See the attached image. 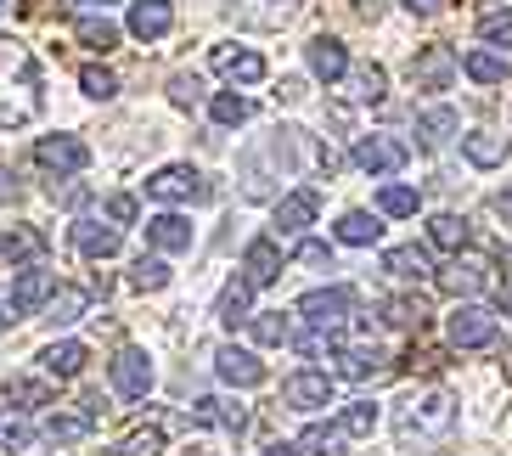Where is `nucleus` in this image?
<instances>
[{
  "label": "nucleus",
  "instance_id": "f257e3e1",
  "mask_svg": "<svg viewBox=\"0 0 512 456\" xmlns=\"http://www.w3.org/2000/svg\"><path fill=\"white\" fill-rule=\"evenodd\" d=\"M46 107L40 96V62L23 40H0V130L29 124Z\"/></svg>",
  "mask_w": 512,
  "mask_h": 456
},
{
  "label": "nucleus",
  "instance_id": "f03ea898",
  "mask_svg": "<svg viewBox=\"0 0 512 456\" xmlns=\"http://www.w3.org/2000/svg\"><path fill=\"white\" fill-rule=\"evenodd\" d=\"M456 428V400L445 389H422L406 406L394 411V434H400V451H428V445H445Z\"/></svg>",
  "mask_w": 512,
  "mask_h": 456
},
{
  "label": "nucleus",
  "instance_id": "7ed1b4c3",
  "mask_svg": "<svg viewBox=\"0 0 512 456\" xmlns=\"http://www.w3.org/2000/svg\"><path fill=\"white\" fill-rule=\"evenodd\" d=\"M57 288V276L46 271V265H29V271H17V282H12V293L0 299V310H6V321H23V316H34L40 304H46V293Z\"/></svg>",
  "mask_w": 512,
  "mask_h": 456
},
{
  "label": "nucleus",
  "instance_id": "20e7f679",
  "mask_svg": "<svg viewBox=\"0 0 512 456\" xmlns=\"http://www.w3.org/2000/svg\"><path fill=\"white\" fill-rule=\"evenodd\" d=\"M445 338H451V350H490V344H496V316H490L484 304H462V310L445 321Z\"/></svg>",
  "mask_w": 512,
  "mask_h": 456
},
{
  "label": "nucleus",
  "instance_id": "39448f33",
  "mask_svg": "<svg viewBox=\"0 0 512 456\" xmlns=\"http://www.w3.org/2000/svg\"><path fill=\"white\" fill-rule=\"evenodd\" d=\"M147 198H158V203H197V198H209V186H203V175H197L192 164H164L158 175H147Z\"/></svg>",
  "mask_w": 512,
  "mask_h": 456
},
{
  "label": "nucleus",
  "instance_id": "423d86ee",
  "mask_svg": "<svg viewBox=\"0 0 512 456\" xmlns=\"http://www.w3.org/2000/svg\"><path fill=\"white\" fill-rule=\"evenodd\" d=\"M349 304H355V293L349 288H316V293H304L299 299V316L316 327V333H338L349 316Z\"/></svg>",
  "mask_w": 512,
  "mask_h": 456
},
{
  "label": "nucleus",
  "instance_id": "0eeeda50",
  "mask_svg": "<svg viewBox=\"0 0 512 456\" xmlns=\"http://www.w3.org/2000/svg\"><path fill=\"white\" fill-rule=\"evenodd\" d=\"M34 164L51 169V175H79V169L91 164V147L79 136H40L34 141Z\"/></svg>",
  "mask_w": 512,
  "mask_h": 456
},
{
  "label": "nucleus",
  "instance_id": "6e6552de",
  "mask_svg": "<svg viewBox=\"0 0 512 456\" xmlns=\"http://www.w3.org/2000/svg\"><path fill=\"white\" fill-rule=\"evenodd\" d=\"M411 147L394 136H355V169L366 175H394V169H406Z\"/></svg>",
  "mask_w": 512,
  "mask_h": 456
},
{
  "label": "nucleus",
  "instance_id": "1a4fd4ad",
  "mask_svg": "<svg viewBox=\"0 0 512 456\" xmlns=\"http://www.w3.org/2000/svg\"><path fill=\"white\" fill-rule=\"evenodd\" d=\"M456 79V51L451 46H422L417 57H411V85L417 91H451Z\"/></svg>",
  "mask_w": 512,
  "mask_h": 456
},
{
  "label": "nucleus",
  "instance_id": "9d476101",
  "mask_svg": "<svg viewBox=\"0 0 512 456\" xmlns=\"http://www.w3.org/2000/svg\"><path fill=\"white\" fill-rule=\"evenodd\" d=\"M107 372H113V389H119L124 400H141L152 389V361H147V350H136V344H124Z\"/></svg>",
  "mask_w": 512,
  "mask_h": 456
},
{
  "label": "nucleus",
  "instance_id": "9b49d317",
  "mask_svg": "<svg viewBox=\"0 0 512 456\" xmlns=\"http://www.w3.org/2000/svg\"><path fill=\"white\" fill-rule=\"evenodd\" d=\"M242 282L248 288H271V282H282V248H276V237H254V243L242 248Z\"/></svg>",
  "mask_w": 512,
  "mask_h": 456
},
{
  "label": "nucleus",
  "instance_id": "f8f14e48",
  "mask_svg": "<svg viewBox=\"0 0 512 456\" xmlns=\"http://www.w3.org/2000/svg\"><path fill=\"white\" fill-rule=\"evenodd\" d=\"M214 74L231 79V85H259L271 68H265V57L248 51V46H214Z\"/></svg>",
  "mask_w": 512,
  "mask_h": 456
},
{
  "label": "nucleus",
  "instance_id": "ddd939ff",
  "mask_svg": "<svg viewBox=\"0 0 512 456\" xmlns=\"http://www.w3.org/2000/svg\"><path fill=\"white\" fill-rule=\"evenodd\" d=\"M282 400L293 411H321V406H332V378L304 366V372H293V378L282 383Z\"/></svg>",
  "mask_w": 512,
  "mask_h": 456
},
{
  "label": "nucleus",
  "instance_id": "4468645a",
  "mask_svg": "<svg viewBox=\"0 0 512 456\" xmlns=\"http://www.w3.org/2000/svg\"><path fill=\"white\" fill-rule=\"evenodd\" d=\"M214 372L231 383V389H254V383H265V361L248 350H237V344H220L214 350Z\"/></svg>",
  "mask_w": 512,
  "mask_h": 456
},
{
  "label": "nucleus",
  "instance_id": "2eb2a0df",
  "mask_svg": "<svg viewBox=\"0 0 512 456\" xmlns=\"http://www.w3.org/2000/svg\"><path fill=\"white\" fill-rule=\"evenodd\" d=\"M299 12V0H231V17L242 29H282Z\"/></svg>",
  "mask_w": 512,
  "mask_h": 456
},
{
  "label": "nucleus",
  "instance_id": "dca6fc26",
  "mask_svg": "<svg viewBox=\"0 0 512 456\" xmlns=\"http://www.w3.org/2000/svg\"><path fill=\"white\" fill-rule=\"evenodd\" d=\"M169 29H175V6H169V0H136V6H130V34H136L141 46L164 40Z\"/></svg>",
  "mask_w": 512,
  "mask_h": 456
},
{
  "label": "nucleus",
  "instance_id": "f3484780",
  "mask_svg": "<svg viewBox=\"0 0 512 456\" xmlns=\"http://www.w3.org/2000/svg\"><path fill=\"white\" fill-rule=\"evenodd\" d=\"M68 237H74V248L85 259H113L119 254V226H102V220H74Z\"/></svg>",
  "mask_w": 512,
  "mask_h": 456
},
{
  "label": "nucleus",
  "instance_id": "a211bd4d",
  "mask_svg": "<svg viewBox=\"0 0 512 456\" xmlns=\"http://www.w3.org/2000/svg\"><path fill=\"white\" fill-rule=\"evenodd\" d=\"M310 74L316 79H327V85H338V79L349 74V51H344V40H332V34H316L310 40Z\"/></svg>",
  "mask_w": 512,
  "mask_h": 456
},
{
  "label": "nucleus",
  "instance_id": "6ab92c4d",
  "mask_svg": "<svg viewBox=\"0 0 512 456\" xmlns=\"http://www.w3.org/2000/svg\"><path fill=\"white\" fill-rule=\"evenodd\" d=\"M316 214H321V198L310 192V186H299V192H287V198L276 203V231H304V226H316Z\"/></svg>",
  "mask_w": 512,
  "mask_h": 456
},
{
  "label": "nucleus",
  "instance_id": "aec40b11",
  "mask_svg": "<svg viewBox=\"0 0 512 456\" xmlns=\"http://www.w3.org/2000/svg\"><path fill=\"white\" fill-rule=\"evenodd\" d=\"M147 243L164 248V254H186V248H192V220H181V214H152Z\"/></svg>",
  "mask_w": 512,
  "mask_h": 456
},
{
  "label": "nucleus",
  "instance_id": "412c9836",
  "mask_svg": "<svg viewBox=\"0 0 512 456\" xmlns=\"http://www.w3.org/2000/svg\"><path fill=\"white\" fill-rule=\"evenodd\" d=\"M46 254V231L34 226H12L6 237H0V259H12V265H29V259Z\"/></svg>",
  "mask_w": 512,
  "mask_h": 456
},
{
  "label": "nucleus",
  "instance_id": "4be33fe9",
  "mask_svg": "<svg viewBox=\"0 0 512 456\" xmlns=\"http://www.w3.org/2000/svg\"><path fill=\"white\" fill-rule=\"evenodd\" d=\"M40 361H46L51 378H79V372H85V361H91V350H85V344H74V338H62V344H46V355H40Z\"/></svg>",
  "mask_w": 512,
  "mask_h": 456
},
{
  "label": "nucleus",
  "instance_id": "5701e85b",
  "mask_svg": "<svg viewBox=\"0 0 512 456\" xmlns=\"http://www.w3.org/2000/svg\"><path fill=\"white\" fill-rule=\"evenodd\" d=\"M91 428H96L91 411H51V417H46V440L51 445H79Z\"/></svg>",
  "mask_w": 512,
  "mask_h": 456
},
{
  "label": "nucleus",
  "instance_id": "b1692460",
  "mask_svg": "<svg viewBox=\"0 0 512 456\" xmlns=\"http://www.w3.org/2000/svg\"><path fill=\"white\" fill-rule=\"evenodd\" d=\"M462 152H467V164L496 169V164H507V136H490V130H467V136H462Z\"/></svg>",
  "mask_w": 512,
  "mask_h": 456
},
{
  "label": "nucleus",
  "instance_id": "393cba45",
  "mask_svg": "<svg viewBox=\"0 0 512 456\" xmlns=\"http://www.w3.org/2000/svg\"><path fill=\"white\" fill-rule=\"evenodd\" d=\"M85 310H91V293L85 288H51L46 293V316L57 321V327H74Z\"/></svg>",
  "mask_w": 512,
  "mask_h": 456
},
{
  "label": "nucleus",
  "instance_id": "a878e982",
  "mask_svg": "<svg viewBox=\"0 0 512 456\" xmlns=\"http://www.w3.org/2000/svg\"><path fill=\"white\" fill-rule=\"evenodd\" d=\"M467 237H473V231H467L462 214H434V220H428V243H434L439 254H462Z\"/></svg>",
  "mask_w": 512,
  "mask_h": 456
},
{
  "label": "nucleus",
  "instance_id": "bb28decb",
  "mask_svg": "<svg viewBox=\"0 0 512 456\" xmlns=\"http://www.w3.org/2000/svg\"><path fill=\"white\" fill-rule=\"evenodd\" d=\"M417 136H422V147H445L451 136H462V119H456L451 107H428L417 119Z\"/></svg>",
  "mask_w": 512,
  "mask_h": 456
},
{
  "label": "nucleus",
  "instance_id": "cd10ccee",
  "mask_svg": "<svg viewBox=\"0 0 512 456\" xmlns=\"http://www.w3.org/2000/svg\"><path fill=\"white\" fill-rule=\"evenodd\" d=\"M439 288H445V293H456V299H473V293L484 288V271L473 265V259H451V265L439 271Z\"/></svg>",
  "mask_w": 512,
  "mask_h": 456
},
{
  "label": "nucleus",
  "instance_id": "c85d7f7f",
  "mask_svg": "<svg viewBox=\"0 0 512 456\" xmlns=\"http://www.w3.org/2000/svg\"><path fill=\"white\" fill-rule=\"evenodd\" d=\"M462 74L473 79V85H507V57H496V51H467L462 57Z\"/></svg>",
  "mask_w": 512,
  "mask_h": 456
},
{
  "label": "nucleus",
  "instance_id": "c756f323",
  "mask_svg": "<svg viewBox=\"0 0 512 456\" xmlns=\"http://www.w3.org/2000/svg\"><path fill=\"white\" fill-rule=\"evenodd\" d=\"M214 316L226 321V327H242V321L254 316V288H248V282H226V293H220V304H214Z\"/></svg>",
  "mask_w": 512,
  "mask_h": 456
},
{
  "label": "nucleus",
  "instance_id": "7c9ffc66",
  "mask_svg": "<svg viewBox=\"0 0 512 456\" xmlns=\"http://www.w3.org/2000/svg\"><path fill=\"white\" fill-rule=\"evenodd\" d=\"M377 237H383V226H377V214H366V209H349L344 220H338V243H349V248H372Z\"/></svg>",
  "mask_w": 512,
  "mask_h": 456
},
{
  "label": "nucleus",
  "instance_id": "2f4dec72",
  "mask_svg": "<svg viewBox=\"0 0 512 456\" xmlns=\"http://www.w3.org/2000/svg\"><path fill=\"white\" fill-rule=\"evenodd\" d=\"M383 271H389L394 282H422V276H428V254H422V248H389V254H383Z\"/></svg>",
  "mask_w": 512,
  "mask_h": 456
},
{
  "label": "nucleus",
  "instance_id": "473e14b6",
  "mask_svg": "<svg viewBox=\"0 0 512 456\" xmlns=\"http://www.w3.org/2000/svg\"><path fill=\"white\" fill-rule=\"evenodd\" d=\"M344 428L338 423H310L304 428V440H299V451H310V456H344Z\"/></svg>",
  "mask_w": 512,
  "mask_h": 456
},
{
  "label": "nucleus",
  "instance_id": "72a5a7b5",
  "mask_svg": "<svg viewBox=\"0 0 512 456\" xmlns=\"http://www.w3.org/2000/svg\"><path fill=\"white\" fill-rule=\"evenodd\" d=\"M327 355L338 361V378H355V383H361V378H372V372H377V361H383L377 350H344V344H332Z\"/></svg>",
  "mask_w": 512,
  "mask_h": 456
},
{
  "label": "nucleus",
  "instance_id": "f704fd0d",
  "mask_svg": "<svg viewBox=\"0 0 512 456\" xmlns=\"http://www.w3.org/2000/svg\"><path fill=\"white\" fill-rule=\"evenodd\" d=\"M74 34H79V46H85V51H102V57L119 46V29H113L107 17H79V29H74Z\"/></svg>",
  "mask_w": 512,
  "mask_h": 456
},
{
  "label": "nucleus",
  "instance_id": "c9c22d12",
  "mask_svg": "<svg viewBox=\"0 0 512 456\" xmlns=\"http://www.w3.org/2000/svg\"><path fill=\"white\" fill-rule=\"evenodd\" d=\"M130 288H136V293H164L169 288V265H164V259L141 254L136 265H130Z\"/></svg>",
  "mask_w": 512,
  "mask_h": 456
},
{
  "label": "nucleus",
  "instance_id": "e433bc0d",
  "mask_svg": "<svg viewBox=\"0 0 512 456\" xmlns=\"http://www.w3.org/2000/svg\"><path fill=\"white\" fill-rule=\"evenodd\" d=\"M209 113H214V124H220V130H237V124H248V113H254V107H248V96L220 91V96L209 102Z\"/></svg>",
  "mask_w": 512,
  "mask_h": 456
},
{
  "label": "nucleus",
  "instance_id": "4c0bfd02",
  "mask_svg": "<svg viewBox=\"0 0 512 456\" xmlns=\"http://www.w3.org/2000/svg\"><path fill=\"white\" fill-rule=\"evenodd\" d=\"M338 428H344L349 440H366V434L377 428V406H372V400H349L344 417H338Z\"/></svg>",
  "mask_w": 512,
  "mask_h": 456
},
{
  "label": "nucleus",
  "instance_id": "58836bf2",
  "mask_svg": "<svg viewBox=\"0 0 512 456\" xmlns=\"http://www.w3.org/2000/svg\"><path fill=\"white\" fill-rule=\"evenodd\" d=\"M377 209H383V214H394V220H406V214H417V186L389 181L383 192H377Z\"/></svg>",
  "mask_w": 512,
  "mask_h": 456
},
{
  "label": "nucleus",
  "instance_id": "ea45409f",
  "mask_svg": "<svg viewBox=\"0 0 512 456\" xmlns=\"http://www.w3.org/2000/svg\"><path fill=\"white\" fill-rule=\"evenodd\" d=\"M6 400H12V406H51V383L12 378V383H6Z\"/></svg>",
  "mask_w": 512,
  "mask_h": 456
},
{
  "label": "nucleus",
  "instance_id": "a19ab883",
  "mask_svg": "<svg viewBox=\"0 0 512 456\" xmlns=\"http://www.w3.org/2000/svg\"><path fill=\"white\" fill-rule=\"evenodd\" d=\"M79 91L91 96V102H107V96H119V74L113 68H85L79 74Z\"/></svg>",
  "mask_w": 512,
  "mask_h": 456
},
{
  "label": "nucleus",
  "instance_id": "79ce46f5",
  "mask_svg": "<svg viewBox=\"0 0 512 456\" xmlns=\"http://www.w3.org/2000/svg\"><path fill=\"white\" fill-rule=\"evenodd\" d=\"M355 96H361V102H383V96H389V68L366 62L361 74H355Z\"/></svg>",
  "mask_w": 512,
  "mask_h": 456
},
{
  "label": "nucleus",
  "instance_id": "37998d69",
  "mask_svg": "<svg viewBox=\"0 0 512 456\" xmlns=\"http://www.w3.org/2000/svg\"><path fill=\"white\" fill-rule=\"evenodd\" d=\"M34 428L17 417V411H0V451H29Z\"/></svg>",
  "mask_w": 512,
  "mask_h": 456
},
{
  "label": "nucleus",
  "instance_id": "c03bdc74",
  "mask_svg": "<svg viewBox=\"0 0 512 456\" xmlns=\"http://www.w3.org/2000/svg\"><path fill=\"white\" fill-rule=\"evenodd\" d=\"M248 327H254L259 344H287V316L282 310H259V316H248Z\"/></svg>",
  "mask_w": 512,
  "mask_h": 456
},
{
  "label": "nucleus",
  "instance_id": "a18cd8bd",
  "mask_svg": "<svg viewBox=\"0 0 512 456\" xmlns=\"http://www.w3.org/2000/svg\"><path fill=\"white\" fill-rule=\"evenodd\" d=\"M158 451H164V428L152 423V428H136V434H130L113 456H158Z\"/></svg>",
  "mask_w": 512,
  "mask_h": 456
},
{
  "label": "nucleus",
  "instance_id": "49530a36",
  "mask_svg": "<svg viewBox=\"0 0 512 456\" xmlns=\"http://www.w3.org/2000/svg\"><path fill=\"white\" fill-rule=\"evenodd\" d=\"M479 40L484 46H512V12H484L479 17Z\"/></svg>",
  "mask_w": 512,
  "mask_h": 456
},
{
  "label": "nucleus",
  "instance_id": "de8ad7c7",
  "mask_svg": "<svg viewBox=\"0 0 512 456\" xmlns=\"http://www.w3.org/2000/svg\"><path fill=\"white\" fill-rule=\"evenodd\" d=\"M383 321L389 327H422V304L417 299H383Z\"/></svg>",
  "mask_w": 512,
  "mask_h": 456
},
{
  "label": "nucleus",
  "instance_id": "09e8293b",
  "mask_svg": "<svg viewBox=\"0 0 512 456\" xmlns=\"http://www.w3.org/2000/svg\"><path fill=\"white\" fill-rule=\"evenodd\" d=\"M169 102H175V107H197V102H203V79H197V74H175V79H169Z\"/></svg>",
  "mask_w": 512,
  "mask_h": 456
},
{
  "label": "nucleus",
  "instance_id": "8fccbe9b",
  "mask_svg": "<svg viewBox=\"0 0 512 456\" xmlns=\"http://www.w3.org/2000/svg\"><path fill=\"white\" fill-rule=\"evenodd\" d=\"M107 220H113V226H136V198H130V192H113V198H107Z\"/></svg>",
  "mask_w": 512,
  "mask_h": 456
},
{
  "label": "nucleus",
  "instance_id": "3c124183",
  "mask_svg": "<svg viewBox=\"0 0 512 456\" xmlns=\"http://www.w3.org/2000/svg\"><path fill=\"white\" fill-rule=\"evenodd\" d=\"M299 265H310V271H332V248L327 243H299Z\"/></svg>",
  "mask_w": 512,
  "mask_h": 456
},
{
  "label": "nucleus",
  "instance_id": "603ef678",
  "mask_svg": "<svg viewBox=\"0 0 512 456\" xmlns=\"http://www.w3.org/2000/svg\"><path fill=\"white\" fill-rule=\"evenodd\" d=\"M445 0H406V12H417V17H434Z\"/></svg>",
  "mask_w": 512,
  "mask_h": 456
},
{
  "label": "nucleus",
  "instance_id": "864d4df0",
  "mask_svg": "<svg viewBox=\"0 0 512 456\" xmlns=\"http://www.w3.org/2000/svg\"><path fill=\"white\" fill-rule=\"evenodd\" d=\"M6 198H17V175H12V169H0V203H6Z\"/></svg>",
  "mask_w": 512,
  "mask_h": 456
},
{
  "label": "nucleus",
  "instance_id": "5fc2aeb1",
  "mask_svg": "<svg viewBox=\"0 0 512 456\" xmlns=\"http://www.w3.org/2000/svg\"><path fill=\"white\" fill-rule=\"evenodd\" d=\"M496 214H507V220H512V186H501V192H496Z\"/></svg>",
  "mask_w": 512,
  "mask_h": 456
},
{
  "label": "nucleus",
  "instance_id": "6e6d98bb",
  "mask_svg": "<svg viewBox=\"0 0 512 456\" xmlns=\"http://www.w3.org/2000/svg\"><path fill=\"white\" fill-rule=\"evenodd\" d=\"M265 456H304V451H299V445H271Z\"/></svg>",
  "mask_w": 512,
  "mask_h": 456
},
{
  "label": "nucleus",
  "instance_id": "4d7b16f0",
  "mask_svg": "<svg viewBox=\"0 0 512 456\" xmlns=\"http://www.w3.org/2000/svg\"><path fill=\"white\" fill-rule=\"evenodd\" d=\"M501 316H507V321H512V288H507V293H501Z\"/></svg>",
  "mask_w": 512,
  "mask_h": 456
},
{
  "label": "nucleus",
  "instance_id": "13d9d810",
  "mask_svg": "<svg viewBox=\"0 0 512 456\" xmlns=\"http://www.w3.org/2000/svg\"><path fill=\"white\" fill-rule=\"evenodd\" d=\"M361 12H372V17H377V12H383V0H361Z\"/></svg>",
  "mask_w": 512,
  "mask_h": 456
},
{
  "label": "nucleus",
  "instance_id": "bf43d9fd",
  "mask_svg": "<svg viewBox=\"0 0 512 456\" xmlns=\"http://www.w3.org/2000/svg\"><path fill=\"white\" fill-rule=\"evenodd\" d=\"M74 6H102V12H107V6H113V0H74Z\"/></svg>",
  "mask_w": 512,
  "mask_h": 456
}]
</instances>
